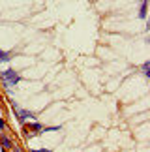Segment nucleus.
<instances>
[{
    "label": "nucleus",
    "instance_id": "6",
    "mask_svg": "<svg viewBox=\"0 0 150 152\" xmlns=\"http://www.w3.org/2000/svg\"><path fill=\"white\" fill-rule=\"evenodd\" d=\"M60 126H43V132H58Z\"/></svg>",
    "mask_w": 150,
    "mask_h": 152
},
{
    "label": "nucleus",
    "instance_id": "2",
    "mask_svg": "<svg viewBox=\"0 0 150 152\" xmlns=\"http://www.w3.org/2000/svg\"><path fill=\"white\" fill-rule=\"evenodd\" d=\"M0 75H2V81H4L8 86H15V85L21 81V75L17 73L15 69H6V72H2Z\"/></svg>",
    "mask_w": 150,
    "mask_h": 152
},
{
    "label": "nucleus",
    "instance_id": "4",
    "mask_svg": "<svg viewBox=\"0 0 150 152\" xmlns=\"http://www.w3.org/2000/svg\"><path fill=\"white\" fill-rule=\"evenodd\" d=\"M146 8H148V2H146V0H143L141 8H139V17H141V19H146Z\"/></svg>",
    "mask_w": 150,
    "mask_h": 152
},
{
    "label": "nucleus",
    "instance_id": "5",
    "mask_svg": "<svg viewBox=\"0 0 150 152\" xmlns=\"http://www.w3.org/2000/svg\"><path fill=\"white\" fill-rule=\"evenodd\" d=\"M9 60H11V53L0 51V62H9Z\"/></svg>",
    "mask_w": 150,
    "mask_h": 152
},
{
    "label": "nucleus",
    "instance_id": "8",
    "mask_svg": "<svg viewBox=\"0 0 150 152\" xmlns=\"http://www.w3.org/2000/svg\"><path fill=\"white\" fill-rule=\"evenodd\" d=\"M4 130H6V120L0 118V132H4Z\"/></svg>",
    "mask_w": 150,
    "mask_h": 152
},
{
    "label": "nucleus",
    "instance_id": "10",
    "mask_svg": "<svg viewBox=\"0 0 150 152\" xmlns=\"http://www.w3.org/2000/svg\"><path fill=\"white\" fill-rule=\"evenodd\" d=\"M6 152H9V150H6ZM11 152H15V150H11Z\"/></svg>",
    "mask_w": 150,
    "mask_h": 152
},
{
    "label": "nucleus",
    "instance_id": "7",
    "mask_svg": "<svg viewBox=\"0 0 150 152\" xmlns=\"http://www.w3.org/2000/svg\"><path fill=\"white\" fill-rule=\"evenodd\" d=\"M143 73H145V77H150V73H148V62L143 64Z\"/></svg>",
    "mask_w": 150,
    "mask_h": 152
},
{
    "label": "nucleus",
    "instance_id": "1",
    "mask_svg": "<svg viewBox=\"0 0 150 152\" xmlns=\"http://www.w3.org/2000/svg\"><path fill=\"white\" fill-rule=\"evenodd\" d=\"M11 107H13V113L17 116V120H19V124H25L26 120H36V115L30 113V111H25V109H21L19 105H17L15 102L11 103Z\"/></svg>",
    "mask_w": 150,
    "mask_h": 152
},
{
    "label": "nucleus",
    "instance_id": "9",
    "mask_svg": "<svg viewBox=\"0 0 150 152\" xmlns=\"http://www.w3.org/2000/svg\"><path fill=\"white\" fill-rule=\"evenodd\" d=\"M32 152H51L49 148H36V150H32Z\"/></svg>",
    "mask_w": 150,
    "mask_h": 152
},
{
    "label": "nucleus",
    "instance_id": "3",
    "mask_svg": "<svg viewBox=\"0 0 150 152\" xmlns=\"http://www.w3.org/2000/svg\"><path fill=\"white\" fill-rule=\"evenodd\" d=\"M0 147H2V152H6V150H11V148H13L15 143H13V139H11L9 135L0 133Z\"/></svg>",
    "mask_w": 150,
    "mask_h": 152
}]
</instances>
